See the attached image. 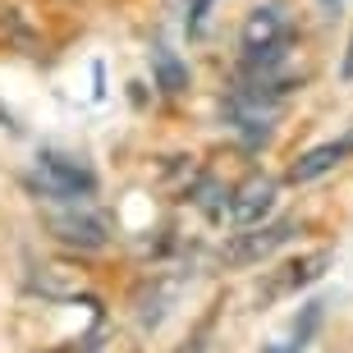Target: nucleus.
Wrapping results in <instances>:
<instances>
[{"label": "nucleus", "instance_id": "f257e3e1", "mask_svg": "<svg viewBox=\"0 0 353 353\" xmlns=\"http://www.w3.org/2000/svg\"><path fill=\"white\" fill-rule=\"evenodd\" d=\"M239 46H243V60L252 65V74H275L285 65L289 46H294V23L280 5H257V10L243 19L239 28Z\"/></svg>", "mask_w": 353, "mask_h": 353}, {"label": "nucleus", "instance_id": "f03ea898", "mask_svg": "<svg viewBox=\"0 0 353 353\" xmlns=\"http://www.w3.org/2000/svg\"><path fill=\"white\" fill-rule=\"evenodd\" d=\"M51 230L74 252H101L110 243V221L88 207V197H69L60 211H51Z\"/></svg>", "mask_w": 353, "mask_h": 353}, {"label": "nucleus", "instance_id": "7ed1b4c3", "mask_svg": "<svg viewBox=\"0 0 353 353\" xmlns=\"http://www.w3.org/2000/svg\"><path fill=\"white\" fill-rule=\"evenodd\" d=\"M37 174H41V188H46L51 197H60V202L97 193V174H92L88 161L69 157V152H55V147H46V152L37 157Z\"/></svg>", "mask_w": 353, "mask_h": 353}, {"label": "nucleus", "instance_id": "20e7f679", "mask_svg": "<svg viewBox=\"0 0 353 353\" xmlns=\"http://www.w3.org/2000/svg\"><path fill=\"white\" fill-rule=\"evenodd\" d=\"M294 234H299V221L243 225V234H234V243L225 248V262H230V266H257V262H266V257H275Z\"/></svg>", "mask_w": 353, "mask_h": 353}, {"label": "nucleus", "instance_id": "39448f33", "mask_svg": "<svg viewBox=\"0 0 353 353\" xmlns=\"http://www.w3.org/2000/svg\"><path fill=\"white\" fill-rule=\"evenodd\" d=\"M275 202H280V179L252 170L248 179L230 193V221H234V225H262L266 216L275 211Z\"/></svg>", "mask_w": 353, "mask_h": 353}, {"label": "nucleus", "instance_id": "423d86ee", "mask_svg": "<svg viewBox=\"0 0 353 353\" xmlns=\"http://www.w3.org/2000/svg\"><path fill=\"white\" fill-rule=\"evenodd\" d=\"M353 157V133H344V138H335V143H316V147H307L294 165H289V174L285 179L289 183H316V179H326L330 170H340L344 161Z\"/></svg>", "mask_w": 353, "mask_h": 353}, {"label": "nucleus", "instance_id": "0eeeda50", "mask_svg": "<svg viewBox=\"0 0 353 353\" xmlns=\"http://www.w3.org/2000/svg\"><path fill=\"white\" fill-rule=\"evenodd\" d=\"M330 262H335V252H330V248H316V252H303V257H294V262L285 266V280L275 285V294H299V289L316 285V280L330 271Z\"/></svg>", "mask_w": 353, "mask_h": 353}, {"label": "nucleus", "instance_id": "6e6552de", "mask_svg": "<svg viewBox=\"0 0 353 353\" xmlns=\"http://www.w3.org/2000/svg\"><path fill=\"white\" fill-rule=\"evenodd\" d=\"M152 79H157V88L165 97H183L188 92V65H183L170 46H157L152 51Z\"/></svg>", "mask_w": 353, "mask_h": 353}, {"label": "nucleus", "instance_id": "1a4fd4ad", "mask_svg": "<svg viewBox=\"0 0 353 353\" xmlns=\"http://www.w3.org/2000/svg\"><path fill=\"white\" fill-rule=\"evenodd\" d=\"M230 193H234V188H221L216 179H197V188H193V202H197L202 211H207L211 221H221L225 211H230Z\"/></svg>", "mask_w": 353, "mask_h": 353}, {"label": "nucleus", "instance_id": "9d476101", "mask_svg": "<svg viewBox=\"0 0 353 353\" xmlns=\"http://www.w3.org/2000/svg\"><path fill=\"white\" fill-rule=\"evenodd\" d=\"M321 316H326V303H321V299L303 303V312L294 316V335H289V344L307 349V340H312V335H316V326H321Z\"/></svg>", "mask_w": 353, "mask_h": 353}, {"label": "nucleus", "instance_id": "9b49d317", "mask_svg": "<svg viewBox=\"0 0 353 353\" xmlns=\"http://www.w3.org/2000/svg\"><path fill=\"white\" fill-rule=\"evenodd\" d=\"M211 5H216V0H188V14H183V32H188V37H202V32H207Z\"/></svg>", "mask_w": 353, "mask_h": 353}, {"label": "nucleus", "instance_id": "f8f14e48", "mask_svg": "<svg viewBox=\"0 0 353 353\" xmlns=\"http://www.w3.org/2000/svg\"><path fill=\"white\" fill-rule=\"evenodd\" d=\"M340 79L353 83V37H349V51H344V60H340Z\"/></svg>", "mask_w": 353, "mask_h": 353}, {"label": "nucleus", "instance_id": "ddd939ff", "mask_svg": "<svg viewBox=\"0 0 353 353\" xmlns=\"http://www.w3.org/2000/svg\"><path fill=\"white\" fill-rule=\"evenodd\" d=\"M51 353H92V344H60V349H51Z\"/></svg>", "mask_w": 353, "mask_h": 353}, {"label": "nucleus", "instance_id": "4468645a", "mask_svg": "<svg viewBox=\"0 0 353 353\" xmlns=\"http://www.w3.org/2000/svg\"><path fill=\"white\" fill-rule=\"evenodd\" d=\"M0 129H10V133H19V124H14V115H10V110H5V105H0Z\"/></svg>", "mask_w": 353, "mask_h": 353}]
</instances>
